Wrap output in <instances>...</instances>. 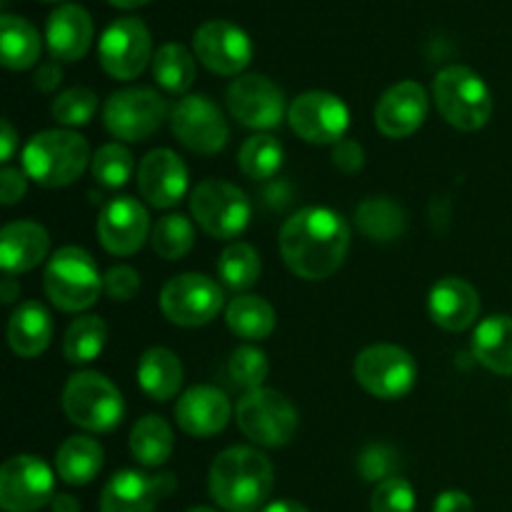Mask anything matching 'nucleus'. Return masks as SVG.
<instances>
[{
  "label": "nucleus",
  "mask_w": 512,
  "mask_h": 512,
  "mask_svg": "<svg viewBox=\"0 0 512 512\" xmlns=\"http://www.w3.org/2000/svg\"><path fill=\"white\" fill-rule=\"evenodd\" d=\"M278 245L290 273L315 283L330 278L345 263L350 225L333 208L310 205L285 220Z\"/></svg>",
  "instance_id": "nucleus-1"
},
{
  "label": "nucleus",
  "mask_w": 512,
  "mask_h": 512,
  "mask_svg": "<svg viewBox=\"0 0 512 512\" xmlns=\"http://www.w3.org/2000/svg\"><path fill=\"white\" fill-rule=\"evenodd\" d=\"M275 473L268 455L248 445H233L215 458L208 488L228 512H258L273 493Z\"/></svg>",
  "instance_id": "nucleus-2"
},
{
  "label": "nucleus",
  "mask_w": 512,
  "mask_h": 512,
  "mask_svg": "<svg viewBox=\"0 0 512 512\" xmlns=\"http://www.w3.org/2000/svg\"><path fill=\"white\" fill-rule=\"evenodd\" d=\"M88 140L73 130H43L23 148V170L43 188H65L83 175L90 163Z\"/></svg>",
  "instance_id": "nucleus-3"
},
{
  "label": "nucleus",
  "mask_w": 512,
  "mask_h": 512,
  "mask_svg": "<svg viewBox=\"0 0 512 512\" xmlns=\"http://www.w3.org/2000/svg\"><path fill=\"white\" fill-rule=\"evenodd\" d=\"M433 100L445 123L463 133L485 128L493 115V93L468 65H448L440 70L433 80Z\"/></svg>",
  "instance_id": "nucleus-4"
},
{
  "label": "nucleus",
  "mask_w": 512,
  "mask_h": 512,
  "mask_svg": "<svg viewBox=\"0 0 512 512\" xmlns=\"http://www.w3.org/2000/svg\"><path fill=\"white\" fill-rule=\"evenodd\" d=\"M43 288L55 308L65 313H80L98 303L103 293V278L88 250L78 245H65L55 250V255L45 265Z\"/></svg>",
  "instance_id": "nucleus-5"
},
{
  "label": "nucleus",
  "mask_w": 512,
  "mask_h": 512,
  "mask_svg": "<svg viewBox=\"0 0 512 512\" xmlns=\"http://www.w3.org/2000/svg\"><path fill=\"white\" fill-rule=\"evenodd\" d=\"M63 410L70 423L88 433H110L123 420L125 403L120 390L105 375L83 370L70 375L65 383Z\"/></svg>",
  "instance_id": "nucleus-6"
},
{
  "label": "nucleus",
  "mask_w": 512,
  "mask_h": 512,
  "mask_svg": "<svg viewBox=\"0 0 512 512\" xmlns=\"http://www.w3.org/2000/svg\"><path fill=\"white\" fill-rule=\"evenodd\" d=\"M235 423L240 433L263 448H283L298 433V410L278 390H248L238 400Z\"/></svg>",
  "instance_id": "nucleus-7"
},
{
  "label": "nucleus",
  "mask_w": 512,
  "mask_h": 512,
  "mask_svg": "<svg viewBox=\"0 0 512 512\" xmlns=\"http://www.w3.org/2000/svg\"><path fill=\"white\" fill-rule=\"evenodd\" d=\"M190 213L210 238L233 240L250 225L253 205L238 185L213 178L195 185L190 193Z\"/></svg>",
  "instance_id": "nucleus-8"
},
{
  "label": "nucleus",
  "mask_w": 512,
  "mask_h": 512,
  "mask_svg": "<svg viewBox=\"0 0 512 512\" xmlns=\"http://www.w3.org/2000/svg\"><path fill=\"white\" fill-rule=\"evenodd\" d=\"M355 380L368 395L378 400H400L415 388L418 365L400 345L380 343L360 350L353 365Z\"/></svg>",
  "instance_id": "nucleus-9"
},
{
  "label": "nucleus",
  "mask_w": 512,
  "mask_h": 512,
  "mask_svg": "<svg viewBox=\"0 0 512 512\" xmlns=\"http://www.w3.org/2000/svg\"><path fill=\"white\" fill-rule=\"evenodd\" d=\"M168 103L153 88H125L110 95L103 105V123L113 138L123 143H143L163 125Z\"/></svg>",
  "instance_id": "nucleus-10"
},
{
  "label": "nucleus",
  "mask_w": 512,
  "mask_h": 512,
  "mask_svg": "<svg viewBox=\"0 0 512 512\" xmlns=\"http://www.w3.org/2000/svg\"><path fill=\"white\" fill-rule=\"evenodd\" d=\"M223 308V290L213 278L200 273H183L170 278L160 293V310L180 328L208 325Z\"/></svg>",
  "instance_id": "nucleus-11"
},
{
  "label": "nucleus",
  "mask_w": 512,
  "mask_h": 512,
  "mask_svg": "<svg viewBox=\"0 0 512 512\" xmlns=\"http://www.w3.org/2000/svg\"><path fill=\"white\" fill-rule=\"evenodd\" d=\"M153 38L140 18H118L100 35V68L115 80H135L153 60Z\"/></svg>",
  "instance_id": "nucleus-12"
},
{
  "label": "nucleus",
  "mask_w": 512,
  "mask_h": 512,
  "mask_svg": "<svg viewBox=\"0 0 512 512\" xmlns=\"http://www.w3.org/2000/svg\"><path fill=\"white\" fill-rule=\"evenodd\" d=\"M168 118L175 140L193 153L213 155L228 145V123L208 95H183Z\"/></svg>",
  "instance_id": "nucleus-13"
},
{
  "label": "nucleus",
  "mask_w": 512,
  "mask_h": 512,
  "mask_svg": "<svg viewBox=\"0 0 512 512\" xmlns=\"http://www.w3.org/2000/svg\"><path fill=\"white\" fill-rule=\"evenodd\" d=\"M288 123L305 143L335 145L348 133L350 110L328 90H308L290 103Z\"/></svg>",
  "instance_id": "nucleus-14"
},
{
  "label": "nucleus",
  "mask_w": 512,
  "mask_h": 512,
  "mask_svg": "<svg viewBox=\"0 0 512 512\" xmlns=\"http://www.w3.org/2000/svg\"><path fill=\"white\" fill-rule=\"evenodd\" d=\"M53 488V470L35 455H15L0 468V508L5 512H38L53 500Z\"/></svg>",
  "instance_id": "nucleus-15"
},
{
  "label": "nucleus",
  "mask_w": 512,
  "mask_h": 512,
  "mask_svg": "<svg viewBox=\"0 0 512 512\" xmlns=\"http://www.w3.org/2000/svg\"><path fill=\"white\" fill-rule=\"evenodd\" d=\"M193 55L215 75H243L253 60V40L230 20H208L193 35Z\"/></svg>",
  "instance_id": "nucleus-16"
},
{
  "label": "nucleus",
  "mask_w": 512,
  "mask_h": 512,
  "mask_svg": "<svg viewBox=\"0 0 512 512\" xmlns=\"http://www.w3.org/2000/svg\"><path fill=\"white\" fill-rule=\"evenodd\" d=\"M228 110L245 128L273 130L285 118V95L265 75H240L228 88Z\"/></svg>",
  "instance_id": "nucleus-17"
},
{
  "label": "nucleus",
  "mask_w": 512,
  "mask_h": 512,
  "mask_svg": "<svg viewBox=\"0 0 512 512\" xmlns=\"http://www.w3.org/2000/svg\"><path fill=\"white\" fill-rule=\"evenodd\" d=\"M150 215L135 198H113L98 218V240L110 255H135L150 238Z\"/></svg>",
  "instance_id": "nucleus-18"
},
{
  "label": "nucleus",
  "mask_w": 512,
  "mask_h": 512,
  "mask_svg": "<svg viewBox=\"0 0 512 512\" xmlns=\"http://www.w3.org/2000/svg\"><path fill=\"white\" fill-rule=\"evenodd\" d=\"M138 190L153 208H175L188 193V165L170 148L150 150L140 160Z\"/></svg>",
  "instance_id": "nucleus-19"
},
{
  "label": "nucleus",
  "mask_w": 512,
  "mask_h": 512,
  "mask_svg": "<svg viewBox=\"0 0 512 512\" xmlns=\"http://www.w3.org/2000/svg\"><path fill=\"white\" fill-rule=\"evenodd\" d=\"M430 110L428 93L415 80H400L383 93L375 105V128L385 138H410L418 133Z\"/></svg>",
  "instance_id": "nucleus-20"
},
{
  "label": "nucleus",
  "mask_w": 512,
  "mask_h": 512,
  "mask_svg": "<svg viewBox=\"0 0 512 512\" xmlns=\"http://www.w3.org/2000/svg\"><path fill=\"white\" fill-rule=\"evenodd\" d=\"M230 400L213 385H195L180 395L175 405V423L193 438H213L230 423Z\"/></svg>",
  "instance_id": "nucleus-21"
},
{
  "label": "nucleus",
  "mask_w": 512,
  "mask_h": 512,
  "mask_svg": "<svg viewBox=\"0 0 512 512\" xmlns=\"http://www.w3.org/2000/svg\"><path fill=\"white\" fill-rule=\"evenodd\" d=\"M93 18L83 5H60L45 23V43L58 63H75L85 58L93 45Z\"/></svg>",
  "instance_id": "nucleus-22"
},
{
  "label": "nucleus",
  "mask_w": 512,
  "mask_h": 512,
  "mask_svg": "<svg viewBox=\"0 0 512 512\" xmlns=\"http://www.w3.org/2000/svg\"><path fill=\"white\" fill-rule=\"evenodd\" d=\"M430 318L448 333L468 330L480 315V295L468 280L443 278L433 285L428 298Z\"/></svg>",
  "instance_id": "nucleus-23"
},
{
  "label": "nucleus",
  "mask_w": 512,
  "mask_h": 512,
  "mask_svg": "<svg viewBox=\"0 0 512 512\" xmlns=\"http://www.w3.org/2000/svg\"><path fill=\"white\" fill-rule=\"evenodd\" d=\"M50 250L48 230L33 220H15L0 233V265L8 275L38 268Z\"/></svg>",
  "instance_id": "nucleus-24"
},
{
  "label": "nucleus",
  "mask_w": 512,
  "mask_h": 512,
  "mask_svg": "<svg viewBox=\"0 0 512 512\" xmlns=\"http://www.w3.org/2000/svg\"><path fill=\"white\" fill-rule=\"evenodd\" d=\"M163 500L155 475L138 470H120L105 483L100 495V512H153Z\"/></svg>",
  "instance_id": "nucleus-25"
},
{
  "label": "nucleus",
  "mask_w": 512,
  "mask_h": 512,
  "mask_svg": "<svg viewBox=\"0 0 512 512\" xmlns=\"http://www.w3.org/2000/svg\"><path fill=\"white\" fill-rule=\"evenodd\" d=\"M53 340V318L38 300H25L8 320V345L20 358H38Z\"/></svg>",
  "instance_id": "nucleus-26"
},
{
  "label": "nucleus",
  "mask_w": 512,
  "mask_h": 512,
  "mask_svg": "<svg viewBox=\"0 0 512 512\" xmlns=\"http://www.w3.org/2000/svg\"><path fill=\"white\" fill-rule=\"evenodd\" d=\"M473 355L490 373L512 378V315H490L475 328Z\"/></svg>",
  "instance_id": "nucleus-27"
},
{
  "label": "nucleus",
  "mask_w": 512,
  "mask_h": 512,
  "mask_svg": "<svg viewBox=\"0 0 512 512\" xmlns=\"http://www.w3.org/2000/svg\"><path fill=\"white\" fill-rule=\"evenodd\" d=\"M138 385L150 400L165 403L175 398L183 385V363L168 348L145 350L138 363Z\"/></svg>",
  "instance_id": "nucleus-28"
},
{
  "label": "nucleus",
  "mask_w": 512,
  "mask_h": 512,
  "mask_svg": "<svg viewBox=\"0 0 512 512\" xmlns=\"http://www.w3.org/2000/svg\"><path fill=\"white\" fill-rule=\"evenodd\" d=\"M55 470L68 485H88L103 470V445L88 435H73L55 453Z\"/></svg>",
  "instance_id": "nucleus-29"
},
{
  "label": "nucleus",
  "mask_w": 512,
  "mask_h": 512,
  "mask_svg": "<svg viewBox=\"0 0 512 512\" xmlns=\"http://www.w3.org/2000/svg\"><path fill=\"white\" fill-rule=\"evenodd\" d=\"M40 50V33L30 20L20 15L5 13L0 18V60L8 70H28L38 63Z\"/></svg>",
  "instance_id": "nucleus-30"
},
{
  "label": "nucleus",
  "mask_w": 512,
  "mask_h": 512,
  "mask_svg": "<svg viewBox=\"0 0 512 512\" xmlns=\"http://www.w3.org/2000/svg\"><path fill=\"white\" fill-rule=\"evenodd\" d=\"M175 448L173 428L160 415H145L130 430V453L145 468L168 463Z\"/></svg>",
  "instance_id": "nucleus-31"
},
{
  "label": "nucleus",
  "mask_w": 512,
  "mask_h": 512,
  "mask_svg": "<svg viewBox=\"0 0 512 512\" xmlns=\"http://www.w3.org/2000/svg\"><path fill=\"white\" fill-rule=\"evenodd\" d=\"M225 323L238 338L258 343L273 335L278 318L273 305L260 295H238L225 310Z\"/></svg>",
  "instance_id": "nucleus-32"
},
{
  "label": "nucleus",
  "mask_w": 512,
  "mask_h": 512,
  "mask_svg": "<svg viewBox=\"0 0 512 512\" xmlns=\"http://www.w3.org/2000/svg\"><path fill=\"white\" fill-rule=\"evenodd\" d=\"M153 78L165 93L185 95L195 83V55L180 43H165L153 55Z\"/></svg>",
  "instance_id": "nucleus-33"
},
{
  "label": "nucleus",
  "mask_w": 512,
  "mask_h": 512,
  "mask_svg": "<svg viewBox=\"0 0 512 512\" xmlns=\"http://www.w3.org/2000/svg\"><path fill=\"white\" fill-rule=\"evenodd\" d=\"M358 228L375 243H390L405 233V213L395 200L368 198L358 205Z\"/></svg>",
  "instance_id": "nucleus-34"
},
{
  "label": "nucleus",
  "mask_w": 512,
  "mask_h": 512,
  "mask_svg": "<svg viewBox=\"0 0 512 512\" xmlns=\"http://www.w3.org/2000/svg\"><path fill=\"white\" fill-rule=\"evenodd\" d=\"M108 325L98 315H80L70 323L63 338V355L70 365L93 363L105 348Z\"/></svg>",
  "instance_id": "nucleus-35"
},
{
  "label": "nucleus",
  "mask_w": 512,
  "mask_h": 512,
  "mask_svg": "<svg viewBox=\"0 0 512 512\" xmlns=\"http://www.w3.org/2000/svg\"><path fill=\"white\" fill-rule=\"evenodd\" d=\"M285 150L278 138L258 133L245 140L238 150V168L250 180H268L283 168Z\"/></svg>",
  "instance_id": "nucleus-36"
},
{
  "label": "nucleus",
  "mask_w": 512,
  "mask_h": 512,
  "mask_svg": "<svg viewBox=\"0 0 512 512\" xmlns=\"http://www.w3.org/2000/svg\"><path fill=\"white\" fill-rule=\"evenodd\" d=\"M260 273H263V263H260L258 250L250 243H230L220 253L218 275L235 293L253 288L258 283Z\"/></svg>",
  "instance_id": "nucleus-37"
},
{
  "label": "nucleus",
  "mask_w": 512,
  "mask_h": 512,
  "mask_svg": "<svg viewBox=\"0 0 512 512\" xmlns=\"http://www.w3.org/2000/svg\"><path fill=\"white\" fill-rule=\"evenodd\" d=\"M150 243H153V250L163 260H180L183 255H188L193 250L195 228L190 223V218H185L183 213L163 215L153 225Z\"/></svg>",
  "instance_id": "nucleus-38"
},
{
  "label": "nucleus",
  "mask_w": 512,
  "mask_h": 512,
  "mask_svg": "<svg viewBox=\"0 0 512 512\" xmlns=\"http://www.w3.org/2000/svg\"><path fill=\"white\" fill-rule=\"evenodd\" d=\"M90 173H93L95 183H100L103 188H123L135 173L133 153L123 143L103 145L95 150L93 160H90Z\"/></svg>",
  "instance_id": "nucleus-39"
},
{
  "label": "nucleus",
  "mask_w": 512,
  "mask_h": 512,
  "mask_svg": "<svg viewBox=\"0 0 512 512\" xmlns=\"http://www.w3.org/2000/svg\"><path fill=\"white\" fill-rule=\"evenodd\" d=\"M50 110H53L55 123L65 125V128H80V125H88L98 113V95L90 88L63 90L53 100Z\"/></svg>",
  "instance_id": "nucleus-40"
},
{
  "label": "nucleus",
  "mask_w": 512,
  "mask_h": 512,
  "mask_svg": "<svg viewBox=\"0 0 512 512\" xmlns=\"http://www.w3.org/2000/svg\"><path fill=\"white\" fill-rule=\"evenodd\" d=\"M228 373L240 388L245 390H258L263 388L265 378L270 373L268 355L263 353L255 345H240V348L233 350L228 360Z\"/></svg>",
  "instance_id": "nucleus-41"
},
{
  "label": "nucleus",
  "mask_w": 512,
  "mask_h": 512,
  "mask_svg": "<svg viewBox=\"0 0 512 512\" xmlns=\"http://www.w3.org/2000/svg\"><path fill=\"white\" fill-rule=\"evenodd\" d=\"M373 512H415V490L400 475L383 480L375 488L373 500H370Z\"/></svg>",
  "instance_id": "nucleus-42"
},
{
  "label": "nucleus",
  "mask_w": 512,
  "mask_h": 512,
  "mask_svg": "<svg viewBox=\"0 0 512 512\" xmlns=\"http://www.w3.org/2000/svg\"><path fill=\"white\" fill-rule=\"evenodd\" d=\"M103 293L110 300H120V303H128L135 295L140 293V275L138 270L130 268V265H113L108 273L103 275Z\"/></svg>",
  "instance_id": "nucleus-43"
},
{
  "label": "nucleus",
  "mask_w": 512,
  "mask_h": 512,
  "mask_svg": "<svg viewBox=\"0 0 512 512\" xmlns=\"http://www.w3.org/2000/svg\"><path fill=\"white\" fill-rule=\"evenodd\" d=\"M395 465H398V460H395L393 450L385 448V445H373V448H368L363 453L358 468L365 475V480H378V483H383V480L393 478Z\"/></svg>",
  "instance_id": "nucleus-44"
},
{
  "label": "nucleus",
  "mask_w": 512,
  "mask_h": 512,
  "mask_svg": "<svg viewBox=\"0 0 512 512\" xmlns=\"http://www.w3.org/2000/svg\"><path fill=\"white\" fill-rule=\"evenodd\" d=\"M333 165L348 175L358 173V170L365 165L363 145L355 143V140H350V138H343L340 143H335L333 145Z\"/></svg>",
  "instance_id": "nucleus-45"
},
{
  "label": "nucleus",
  "mask_w": 512,
  "mask_h": 512,
  "mask_svg": "<svg viewBox=\"0 0 512 512\" xmlns=\"http://www.w3.org/2000/svg\"><path fill=\"white\" fill-rule=\"evenodd\" d=\"M25 190H28V175H25V170L3 168V173H0V200H3V205L20 203Z\"/></svg>",
  "instance_id": "nucleus-46"
},
{
  "label": "nucleus",
  "mask_w": 512,
  "mask_h": 512,
  "mask_svg": "<svg viewBox=\"0 0 512 512\" xmlns=\"http://www.w3.org/2000/svg\"><path fill=\"white\" fill-rule=\"evenodd\" d=\"M433 512H475V505L463 490H445L435 498Z\"/></svg>",
  "instance_id": "nucleus-47"
},
{
  "label": "nucleus",
  "mask_w": 512,
  "mask_h": 512,
  "mask_svg": "<svg viewBox=\"0 0 512 512\" xmlns=\"http://www.w3.org/2000/svg\"><path fill=\"white\" fill-rule=\"evenodd\" d=\"M60 80H63V68L58 65V60L40 63V68L35 70V88L43 90V93H53Z\"/></svg>",
  "instance_id": "nucleus-48"
},
{
  "label": "nucleus",
  "mask_w": 512,
  "mask_h": 512,
  "mask_svg": "<svg viewBox=\"0 0 512 512\" xmlns=\"http://www.w3.org/2000/svg\"><path fill=\"white\" fill-rule=\"evenodd\" d=\"M15 148H18V135H15V128L10 125V120H3V135H0V160L3 163H10L15 155Z\"/></svg>",
  "instance_id": "nucleus-49"
},
{
  "label": "nucleus",
  "mask_w": 512,
  "mask_h": 512,
  "mask_svg": "<svg viewBox=\"0 0 512 512\" xmlns=\"http://www.w3.org/2000/svg\"><path fill=\"white\" fill-rule=\"evenodd\" d=\"M50 510L53 512H80V503L73 498V495L60 493V495H53V500H50Z\"/></svg>",
  "instance_id": "nucleus-50"
},
{
  "label": "nucleus",
  "mask_w": 512,
  "mask_h": 512,
  "mask_svg": "<svg viewBox=\"0 0 512 512\" xmlns=\"http://www.w3.org/2000/svg\"><path fill=\"white\" fill-rule=\"evenodd\" d=\"M0 298H3V303H5V305H8V303H13L15 298H20V285L15 283V278H13V275H8V273H5L3 283H0Z\"/></svg>",
  "instance_id": "nucleus-51"
},
{
  "label": "nucleus",
  "mask_w": 512,
  "mask_h": 512,
  "mask_svg": "<svg viewBox=\"0 0 512 512\" xmlns=\"http://www.w3.org/2000/svg\"><path fill=\"white\" fill-rule=\"evenodd\" d=\"M260 512H308V508H303L300 503H293V500H278V503L265 505Z\"/></svg>",
  "instance_id": "nucleus-52"
},
{
  "label": "nucleus",
  "mask_w": 512,
  "mask_h": 512,
  "mask_svg": "<svg viewBox=\"0 0 512 512\" xmlns=\"http://www.w3.org/2000/svg\"><path fill=\"white\" fill-rule=\"evenodd\" d=\"M110 5H115V8H123V10H135L140 8V5L150 3V0H108Z\"/></svg>",
  "instance_id": "nucleus-53"
},
{
  "label": "nucleus",
  "mask_w": 512,
  "mask_h": 512,
  "mask_svg": "<svg viewBox=\"0 0 512 512\" xmlns=\"http://www.w3.org/2000/svg\"><path fill=\"white\" fill-rule=\"evenodd\" d=\"M185 512H218V510H213V508H203V505H200V508H190V510H185Z\"/></svg>",
  "instance_id": "nucleus-54"
},
{
  "label": "nucleus",
  "mask_w": 512,
  "mask_h": 512,
  "mask_svg": "<svg viewBox=\"0 0 512 512\" xmlns=\"http://www.w3.org/2000/svg\"><path fill=\"white\" fill-rule=\"evenodd\" d=\"M43 3H58V0H43Z\"/></svg>",
  "instance_id": "nucleus-55"
}]
</instances>
